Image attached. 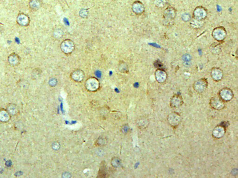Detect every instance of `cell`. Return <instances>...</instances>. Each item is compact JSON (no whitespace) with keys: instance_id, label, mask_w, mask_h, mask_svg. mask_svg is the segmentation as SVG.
I'll return each instance as SVG.
<instances>
[{"instance_id":"cell-17","label":"cell","mask_w":238,"mask_h":178,"mask_svg":"<svg viewBox=\"0 0 238 178\" xmlns=\"http://www.w3.org/2000/svg\"><path fill=\"white\" fill-rule=\"evenodd\" d=\"M108 172L106 164L104 161H102L101 163L100 169L98 172L97 178H104L108 177Z\"/></svg>"},{"instance_id":"cell-32","label":"cell","mask_w":238,"mask_h":178,"mask_svg":"<svg viewBox=\"0 0 238 178\" xmlns=\"http://www.w3.org/2000/svg\"><path fill=\"white\" fill-rule=\"evenodd\" d=\"M50 85L51 86H55V84L56 83V81H55V80L52 79L50 80Z\"/></svg>"},{"instance_id":"cell-27","label":"cell","mask_w":238,"mask_h":178,"mask_svg":"<svg viewBox=\"0 0 238 178\" xmlns=\"http://www.w3.org/2000/svg\"><path fill=\"white\" fill-rule=\"evenodd\" d=\"M181 19L183 21L185 22L189 21L192 19L190 14L188 13H185L181 15Z\"/></svg>"},{"instance_id":"cell-14","label":"cell","mask_w":238,"mask_h":178,"mask_svg":"<svg viewBox=\"0 0 238 178\" xmlns=\"http://www.w3.org/2000/svg\"><path fill=\"white\" fill-rule=\"evenodd\" d=\"M99 84L98 81L94 79H91L86 83V87L88 90L90 91H96L99 88Z\"/></svg>"},{"instance_id":"cell-28","label":"cell","mask_w":238,"mask_h":178,"mask_svg":"<svg viewBox=\"0 0 238 178\" xmlns=\"http://www.w3.org/2000/svg\"><path fill=\"white\" fill-rule=\"evenodd\" d=\"M61 148V145L58 141H55L52 144V148L54 150L57 151L60 149Z\"/></svg>"},{"instance_id":"cell-10","label":"cell","mask_w":238,"mask_h":178,"mask_svg":"<svg viewBox=\"0 0 238 178\" xmlns=\"http://www.w3.org/2000/svg\"><path fill=\"white\" fill-rule=\"evenodd\" d=\"M223 72L221 69L219 68H214L211 71V76L212 79L216 82L221 80L223 77Z\"/></svg>"},{"instance_id":"cell-20","label":"cell","mask_w":238,"mask_h":178,"mask_svg":"<svg viewBox=\"0 0 238 178\" xmlns=\"http://www.w3.org/2000/svg\"><path fill=\"white\" fill-rule=\"evenodd\" d=\"M108 143V140L106 137H99L94 143V145L97 147H103L106 146Z\"/></svg>"},{"instance_id":"cell-4","label":"cell","mask_w":238,"mask_h":178,"mask_svg":"<svg viewBox=\"0 0 238 178\" xmlns=\"http://www.w3.org/2000/svg\"><path fill=\"white\" fill-rule=\"evenodd\" d=\"M233 96L234 95L231 89L228 88L221 89L219 93V97L225 102L231 100Z\"/></svg>"},{"instance_id":"cell-25","label":"cell","mask_w":238,"mask_h":178,"mask_svg":"<svg viewBox=\"0 0 238 178\" xmlns=\"http://www.w3.org/2000/svg\"><path fill=\"white\" fill-rule=\"evenodd\" d=\"M41 74V71L39 68H35L33 70L31 73V77L33 79H38Z\"/></svg>"},{"instance_id":"cell-6","label":"cell","mask_w":238,"mask_h":178,"mask_svg":"<svg viewBox=\"0 0 238 178\" xmlns=\"http://www.w3.org/2000/svg\"><path fill=\"white\" fill-rule=\"evenodd\" d=\"M16 22L19 26L27 27L30 25V19L27 14L24 13L19 14L16 18Z\"/></svg>"},{"instance_id":"cell-2","label":"cell","mask_w":238,"mask_h":178,"mask_svg":"<svg viewBox=\"0 0 238 178\" xmlns=\"http://www.w3.org/2000/svg\"><path fill=\"white\" fill-rule=\"evenodd\" d=\"M208 15V10L202 6H198L192 13V18L199 21H205Z\"/></svg>"},{"instance_id":"cell-3","label":"cell","mask_w":238,"mask_h":178,"mask_svg":"<svg viewBox=\"0 0 238 178\" xmlns=\"http://www.w3.org/2000/svg\"><path fill=\"white\" fill-rule=\"evenodd\" d=\"M208 82L207 79L202 78L195 81L193 84V88L198 93H202L207 90L208 87Z\"/></svg>"},{"instance_id":"cell-31","label":"cell","mask_w":238,"mask_h":178,"mask_svg":"<svg viewBox=\"0 0 238 178\" xmlns=\"http://www.w3.org/2000/svg\"><path fill=\"white\" fill-rule=\"evenodd\" d=\"M182 59L186 62L189 61L191 59L190 55L187 54H185V55H183Z\"/></svg>"},{"instance_id":"cell-30","label":"cell","mask_w":238,"mask_h":178,"mask_svg":"<svg viewBox=\"0 0 238 178\" xmlns=\"http://www.w3.org/2000/svg\"><path fill=\"white\" fill-rule=\"evenodd\" d=\"M72 177L71 174L69 172H64L62 174V177L64 178H69Z\"/></svg>"},{"instance_id":"cell-16","label":"cell","mask_w":238,"mask_h":178,"mask_svg":"<svg viewBox=\"0 0 238 178\" xmlns=\"http://www.w3.org/2000/svg\"><path fill=\"white\" fill-rule=\"evenodd\" d=\"M136 125L137 127L140 130H144L148 127L149 124V121L148 119L145 117H140L137 119L136 121Z\"/></svg>"},{"instance_id":"cell-18","label":"cell","mask_w":238,"mask_h":178,"mask_svg":"<svg viewBox=\"0 0 238 178\" xmlns=\"http://www.w3.org/2000/svg\"><path fill=\"white\" fill-rule=\"evenodd\" d=\"M190 21V25L193 29H198L203 27L204 24V21H199L192 18Z\"/></svg>"},{"instance_id":"cell-1","label":"cell","mask_w":238,"mask_h":178,"mask_svg":"<svg viewBox=\"0 0 238 178\" xmlns=\"http://www.w3.org/2000/svg\"><path fill=\"white\" fill-rule=\"evenodd\" d=\"M212 36L217 41H223L227 37V32L226 29L222 26L217 27L212 30Z\"/></svg>"},{"instance_id":"cell-19","label":"cell","mask_w":238,"mask_h":178,"mask_svg":"<svg viewBox=\"0 0 238 178\" xmlns=\"http://www.w3.org/2000/svg\"><path fill=\"white\" fill-rule=\"evenodd\" d=\"M42 2L40 0H30L29 3V7L31 10L36 11L41 7Z\"/></svg>"},{"instance_id":"cell-29","label":"cell","mask_w":238,"mask_h":178,"mask_svg":"<svg viewBox=\"0 0 238 178\" xmlns=\"http://www.w3.org/2000/svg\"><path fill=\"white\" fill-rule=\"evenodd\" d=\"M109 109L107 108H105V107H103L102 109H101V115L102 116V117H104L106 115H108V112H109Z\"/></svg>"},{"instance_id":"cell-11","label":"cell","mask_w":238,"mask_h":178,"mask_svg":"<svg viewBox=\"0 0 238 178\" xmlns=\"http://www.w3.org/2000/svg\"><path fill=\"white\" fill-rule=\"evenodd\" d=\"M155 77L156 80L159 83L165 82L168 78V74L164 70L158 69L155 72Z\"/></svg>"},{"instance_id":"cell-5","label":"cell","mask_w":238,"mask_h":178,"mask_svg":"<svg viewBox=\"0 0 238 178\" xmlns=\"http://www.w3.org/2000/svg\"><path fill=\"white\" fill-rule=\"evenodd\" d=\"M163 15L164 19L167 21H173L176 18L177 11L174 7H168L164 10Z\"/></svg>"},{"instance_id":"cell-8","label":"cell","mask_w":238,"mask_h":178,"mask_svg":"<svg viewBox=\"0 0 238 178\" xmlns=\"http://www.w3.org/2000/svg\"><path fill=\"white\" fill-rule=\"evenodd\" d=\"M8 62L11 66L16 67L20 64L21 58L17 53L12 52L8 56Z\"/></svg>"},{"instance_id":"cell-21","label":"cell","mask_w":238,"mask_h":178,"mask_svg":"<svg viewBox=\"0 0 238 178\" xmlns=\"http://www.w3.org/2000/svg\"><path fill=\"white\" fill-rule=\"evenodd\" d=\"M10 114L7 110L5 109L0 110V121L2 122L8 121L10 118Z\"/></svg>"},{"instance_id":"cell-23","label":"cell","mask_w":238,"mask_h":178,"mask_svg":"<svg viewBox=\"0 0 238 178\" xmlns=\"http://www.w3.org/2000/svg\"><path fill=\"white\" fill-rule=\"evenodd\" d=\"M7 110L9 111L10 115H15L18 113V108L15 104L10 103L7 107Z\"/></svg>"},{"instance_id":"cell-15","label":"cell","mask_w":238,"mask_h":178,"mask_svg":"<svg viewBox=\"0 0 238 178\" xmlns=\"http://www.w3.org/2000/svg\"><path fill=\"white\" fill-rule=\"evenodd\" d=\"M133 10L137 14H142L145 11V7L142 2L136 1L133 3Z\"/></svg>"},{"instance_id":"cell-24","label":"cell","mask_w":238,"mask_h":178,"mask_svg":"<svg viewBox=\"0 0 238 178\" xmlns=\"http://www.w3.org/2000/svg\"><path fill=\"white\" fill-rule=\"evenodd\" d=\"M121 164V160L118 157H113L111 160V165L114 168H119Z\"/></svg>"},{"instance_id":"cell-9","label":"cell","mask_w":238,"mask_h":178,"mask_svg":"<svg viewBox=\"0 0 238 178\" xmlns=\"http://www.w3.org/2000/svg\"><path fill=\"white\" fill-rule=\"evenodd\" d=\"M181 120L180 115L176 112L171 113L168 117V122L173 127L178 126L180 123Z\"/></svg>"},{"instance_id":"cell-26","label":"cell","mask_w":238,"mask_h":178,"mask_svg":"<svg viewBox=\"0 0 238 178\" xmlns=\"http://www.w3.org/2000/svg\"><path fill=\"white\" fill-rule=\"evenodd\" d=\"M129 131V127L127 124H125L122 125L121 128V131L124 134H127Z\"/></svg>"},{"instance_id":"cell-12","label":"cell","mask_w":238,"mask_h":178,"mask_svg":"<svg viewBox=\"0 0 238 178\" xmlns=\"http://www.w3.org/2000/svg\"><path fill=\"white\" fill-rule=\"evenodd\" d=\"M182 103L183 99L179 95H175L171 99L170 105L173 108H179L182 105Z\"/></svg>"},{"instance_id":"cell-7","label":"cell","mask_w":238,"mask_h":178,"mask_svg":"<svg viewBox=\"0 0 238 178\" xmlns=\"http://www.w3.org/2000/svg\"><path fill=\"white\" fill-rule=\"evenodd\" d=\"M210 105L213 109L220 110L225 107V102L223 101L219 97H213L210 100Z\"/></svg>"},{"instance_id":"cell-13","label":"cell","mask_w":238,"mask_h":178,"mask_svg":"<svg viewBox=\"0 0 238 178\" xmlns=\"http://www.w3.org/2000/svg\"><path fill=\"white\" fill-rule=\"evenodd\" d=\"M225 130L224 126H217L212 131V135L216 138H220L225 135Z\"/></svg>"},{"instance_id":"cell-22","label":"cell","mask_w":238,"mask_h":178,"mask_svg":"<svg viewBox=\"0 0 238 178\" xmlns=\"http://www.w3.org/2000/svg\"><path fill=\"white\" fill-rule=\"evenodd\" d=\"M153 4L158 9H162L168 5V0H153Z\"/></svg>"}]
</instances>
